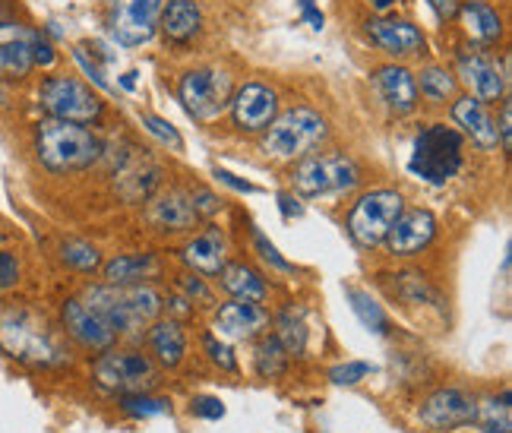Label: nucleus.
I'll return each instance as SVG.
<instances>
[{"mask_svg":"<svg viewBox=\"0 0 512 433\" xmlns=\"http://www.w3.org/2000/svg\"><path fill=\"white\" fill-rule=\"evenodd\" d=\"M399 279L405 282V288H402V298L405 301H421V304H427V301H440L437 298V291H433L427 282H424V275H399Z\"/></svg>","mask_w":512,"mask_h":433,"instance_id":"obj_39","label":"nucleus"},{"mask_svg":"<svg viewBox=\"0 0 512 433\" xmlns=\"http://www.w3.org/2000/svg\"><path fill=\"white\" fill-rule=\"evenodd\" d=\"M478 415H481L487 433H512V421H509V392H503L500 399H490L487 405H478Z\"/></svg>","mask_w":512,"mask_h":433,"instance_id":"obj_36","label":"nucleus"},{"mask_svg":"<svg viewBox=\"0 0 512 433\" xmlns=\"http://www.w3.org/2000/svg\"><path fill=\"white\" fill-rule=\"evenodd\" d=\"M80 298L114 329V336H140L165 307L162 291L149 285H89Z\"/></svg>","mask_w":512,"mask_h":433,"instance_id":"obj_1","label":"nucleus"},{"mask_svg":"<svg viewBox=\"0 0 512 433\" xmlns=\"http://www.w3.org/2000/svg\"><path fill=\"white\" fill-rule=\"evenodd\" d=\"M181 285H184V291H187V298H193V304H196V301H212V291L203 285L200 275H193V272L184 275Z\"/></svg>","mask_w":512,"mask_h":433,"instance_id":"obj_45","label":"nucleus"},{"mask_svg":"<svg viewBox=\"0 0 512 433\" xmlns=\"http://www.w3.org/2000/svg\"><path fill=\"white\" fill-rule=\"evenodd\" d=\"M149 345L155 358H159V364L174 370V367H181L187 354V332L177 320H159L149 329Z\"/></svg>","mask_w":512,"mask_h":433,"instance_id":"obj_27","label":"nucleus"},{"mask_svg":"<svg viewBox=\"0 0 512 433\" xmlns=\"http://www.w3.org/2000/svg\"><path fill=\"white\" fill-rule=\"evenodd\" d=\"M181 257L196 275H219L225 269V260H228L225 234L219 228H209L203 234H196L193 241L184 244Z\"/></svg>","mask_w":512,"mask_h":433,"instance_id":"obj_23","label":"nucleus"},{"mask_svg":"<svg viewBox=\"0 0 512 433\" xmlns=\"http://www.w3.org/2000/svg\"><path fill=\"white\" fill-rule=\"evenodd\" d=\"M92 377L105 392L114 396H130V392H149L159 383V370L152 358L133 348H108L95 358Z\"/></svg>","mask_w":512,"mask_h":433,"instance_id":"obj_8","label":"nucleus"},{"mask_svg":"<svg viewBox=\"0 0 512 433\" xmlns=\"http://www.w3.org/2000/svg\"><path fill=\"white\" fill-rule=\"evenodd\" d=\"M459 4H462V0H430V7L437 10L440 19H456L459 16Z\"/></svg>","mask_w":512,"mask_h":433,"instance_id":"obj_48","label":"nucleus"},{"mask_svg":"<svg viewBox=\"0 0 512 433\" xmlns=\"http://www.w3.org/2000/svg\"><path fill=\"white\" fill-rule=\"evenodd\" d=\"M29 51H32V64L35 67H54V61H57L54 45L42 32H29Z\"/></svg>","mask_w":512,"mask_h":433,"instance_id":"obj_40","label":"nucleus"},{"mask_svg":"<svg viewBox=\"0 0 512 433\" xmlns=\"http://www.w3.org/2000/svg\"><path fill=\"white\" fill-rule=\"evenodd\" d=\"M7 23H10V19H4V16H0V29H4Z\"/></svg>","mask_w":512,"mask_h":433,"instance_id":"obj_52","label":"nucleus"},{"mask_svg":"<svg viewBox=\"0 0 512 433\" xmlns=\"http://www.w3.org/2000/svg\"><path fill=\"white\" fill-rule=\"evenodd\" d=\"M219 212V200L206 190H184L168 187L152 196L146 206V222L159 231H190L200 225L206 215Z\"/></svg>","mask_w":512,"mask_h":433,"instance_id":"obj_9","label":"nucleus"},{"mask_svg":"<svg viewBox=\"0 0 512 433\" xmlns=\"http://www.w3.org/2000/svg\"><path fill=\"white\" fill-rule=\"evenodd\" d=\"M405 212V196L399 190H370L348 212V234L358 247H380L389 228Z\"/></svg>","mask_w":512,"mask_h":433,"instance_id":"obj_10","label":"nucleus"},{"mask_svg":"<svg viewBox=\"0 0 512 433\" xmlns=\"http://www.w3.org/2000/svg\"><path fill=\"white\" fill-rule=\"evenodd\" d=\"M159 29L174 45L193 42L203 29L200 4H196V0H168V7H162V13H159Z\"/></svg>","mask_w":512,"mask_h":433,"instance_id":"obj_24","label":"nucleus"},{"mask_svg":"<svg viewBox=\"0 0 512 433\" xmlns=\"http://www.w3.org/2000/svg\"><path fill=\"white\" fill-rule=\"evenodd\" d=\"M35 70L32 51H29V32L16 29V23H7L0 29V76L7 80H26Z\"/></svg>","mask_w":512,"mask_h":433,"instance_id":"obj_25","label":"nucleus"},{"mask_svg":"<svg viewBox=\"0 0 512 433\" xmlns=\"http://www.w3.org/2000/svg\"><path fill=\"white\" fill-rule=\"evenodd\" d=\"M497 133H500V146L509 152V149H512V105H509V102L500 105V124H497Z\"/></svg>","mask_w":512,"mask_h":433,"instance_id":"obj_46","label":"nucleus"},{"mask_svg":"<svg viewBox=\"0 0 512 433\" xmlns=\"http://www.w3.org/2000/svg\"><path fill=\"white\" fill-rule=\"evenodd\" d=\"M159 13L162 0H111L108 26L117 45L140 48L149 45L159 32Z\"/></svg>","mask_w":512,"mask_h":433,"instance_id":"obj_12","label":"nucleus"},{"mask_svg":"<svg viewBox=\"0 0 512 433\" xmlns=\"http://www.w3.org/2000/svg\"><path fill=\"white\" fill-rule=\"evenodd\" d=\"M38 105L48 111V117L83 124V127L102 121V114H105V102L92 92V86H86L83 80H76V76H67V73L45 76L42 86H38Z\"/></svg>","mask_w":512,"mask_h":433,"instance_id":"obj_7","label":"nucleus"},{"mask_svg":"<svg viewBox=\"0 0 512 433\" xmlns=\"http://www.w3.org/2000/svg\"><path fill=\"white\" fill-rule=\"evenodd\" d=\"M361 184V165L345 152H310L291 168V187L301 196L345 193Z\"/></svg>","mask_w":512,"mask_h":433,"instance_id":"obj_6","label":"nucleus"},{"mask_svg":"<svg viewBox=\"0 0 512 433\" xmlns=\"http://www.w3.org/2000/svg\"><path fill=\"white\" fill-rule=\"evenodd\" d=\"M329 136V124L320 111L307 105L275 114V121L263 130V155L275 162H298L317 152Z\"/></svg>","mask_w":512,"mask_h":433,"instance_id":"obj_4","label":"nucleus"},{"mask_svg":"<svg viewBox=\"0 0 512 433\" xmlns=\"http://www.w3.org/2000/svg\"><path fill=\"white\" fill-rule=\"evenodd\" d=\"M73 51H76V61H80V64L86 67V73H89L92 80H95V86H98V89H108V80H105V73H102V67H98V64L92 61V57H89L86 45H76Z\"/></svg>","mask_w":512,"mask_h":433,"instance_id":"obj_44","label":"nucleus"},{"mask_svg":"<svg viewBox=\"0 0 512 433\" xmlns=\"http://www.w3.org/2000/svg\"><path fill=\"white\" fill-rule=\"evenodd\" d=\"M456 19L478 48H490L503 38V16L484 0H462Z\"/></svg>","mask_w":512,"mask_h":433,"instance_id":"obj_22","label":"nucleus"},{"mask_svg":"<svg viewBox=\"0 0 512 433\" xmlns=\"http://www.w3.org/2000/svg\"><path fill=\"white\" fill-rule=\"evenodd\" d=\"M452 121H456V127H462V133L478 149H484V152L500 149L497 121L490 117V111L484 108V102H478L475 95H462V98H456V102H452Z\"/></svg>","mask_w":512,"mask_h":433,"instance_id":"obj_21","label":"nucleus"},{"mask_svg":"<svg viewBox=\"0 0 512 433\" xmlns=\"http://www.w3.org/2000/svg\"><path fill=\"white\" fill-rule=\"evenodd\" d=\"M348 301H351V310L358 313V320L370 329V332H377V336H383L389 320H386V313L383 307L370 298L367 291H358V288H348Z\"/></svg>","mask_w":512,"mask_h":433,"instance_id":"obj_33","label":"nucleus"},{"mask_svg":"<svg viewBox=\"0 0 512 433\" xmlns=\"http://www.w3.org/2000/svg\"><path fill=\"white\" fill-rule=\"evenodd\" d=\"M35 159L51 174H73L86 171L98 159H102V143L98 136L70 121H57V117H45L35 124Z\"/></svg>","mask_w":512,"mask_h":433,"instance_id":"obj_2","label":"nucleus"},{"mask_svg":"<svg viewBox=\"0 0 512 433\" xmlns=\"http://www.w3.org/2000/svg\"><path fill=\"white\" fill-rule=\"evenodd\" d=\"M121 411L130 418H159L171 411L168 399H155L149 392H130V396H121Z\"/></svg>","mask_w":512,"mask_h":433,"instance_id":"obj_35","label":"nucleus"},{"mask_svg":"<svg viewBox=\"0 0 512 433\" xmlns=\"http://www.w3.org/2000/svg\"><path fill=\"white\" fill-rule=\"evenodd\" d=\"M231 76L219 67H193L177 83V98L193 121H215L228 111L231 102Z\"/></svg>","mask_w":512,"mask_h":433,"instance_id":"obj_11","label":"nucleus"},{"mask_svg":"<svg viewBox=\"0 0 512 433\" xmlns=\"http://www.w3.org/2000/svg\"><path fill=\"white\" fill-rule=\"evenodd\" d=\"M415 83H418V95L430 98V102H449V98H456V89H459V80L452 76V70L440 64L424 67L415 76Z\"/></svg>","mask_w":512,"mask_h":433,"instance_id":"obj_30","label":"nucleus"},{"mask_svg":"<svg viewBox=\"0 0 512 433\" xmlns=\"http://www.w3.org/2000/svg\"><path fill=\"white\" fill-rule=\"evenodd\" d=\"M367 4H370L373 10H377L380 16H386V13H389L392 7H396V4H399V0H367Z\"/></svg>","mask_w":512,"mask_h":433,"instance_id":"obj_50","label":"nucleus"},{"mask_svg":"<svg viewBox=\"0 0 512 433\" xmlns=\"http://www.w3.org/2000/svg\"><path fill=\"white\" fill-rule=\"evenodd\" d=\"M0 348L29 367H61L70 361L54 329L29 310H0Z\"/></svg>","mask_w":512,"mask_h":433,"instance_id":"obj_3","label":"nucleus"},{"mask_svg":"<svg viewBox=\"0 0 512 433\" xmlns=\"http://www.w3.org/2000/svg\"><path fill=\"white\" fill-rule=\"evenodd\" d=\"M61 323H64L67 336L76 345H80V348H86V351H108L117 342L114 329L102 317H98V313L83 298L64 301V307H61Z\"/></svg>","mask_w":512,"mask_h":433,"instance_id":"obj_15","label":"nucleus"},{"mask_svg":"<svg viewBox=\"0 0 512 433\" xmlns=\"http://www.w3.org/2000/svg\"><path fill=\"white\" fill-rule=\"evenodd\" d=\"M433 238H437V215L430 209H411L399 215L383 244L392 257H418L421 250L430 247Z\"/></svg>","mask_w":512,"mask_h":433,"instance_id":"obj_17","label":"nucleus"},{"mask_svg":"<svg viewBox=\"0 0 512 433\" xmlns=\"http://www.w3.org/2000/svg\"><path fill=\"white\" fill-rule=\"evenodd\" d=\"M370 42L377 45L389 57H411L424 51V32L408 23V19H392V16H377L367 23Z\"/></svg>","mask_w":512,"mask_h":433,"instance_id":"obj_20","label":"nucleus"},{"mask_svg":"<svg viewBox=\"0 0 512 433\" xmlns=\"http://www.w3.org/2000/svg\"><path fill=\"white\" fill-rule=\"evenodd\" d=\"M418 418L424 427L430 430H452V427H462V424H471L478 418V399L471 396L465 389H456V386H446V389H437L430 392L424 399Z\"/></svg>","mask_w":512,"mask_h":433,"instance_id":"obj_14","label":"nucleus"},{"mask_svg":"<svg viewBox=\"0 0 512 433\" xmlns=\"http://www.w3.org/2000/svg\"><path fill=\"white\" fill-rule=\"evenodd\" d=\"M465 162V140L456 127L446 124H430L421 130L415 140V152H411L408 171L421 177L427 184H446L459 174Z\"/></svg>","mask_w":512,"mask_h":433,"instance_id":"obj_5","label":"nucleus"},{"mask_svg":"<svg viewBox=\"0 0 512 433\" xmlns=\"http://www.w3.org/2000/svg\"><path fill=\"white\" fill-rule=\"evenodd\" d=\"M275 326H279V332H275V339H279L285 345L288 354H304L307 348V329H304V313L288 307L279 320H275Z\"/></svg>","mask_w":512,"mask_h":433,"instance_id":"obj_32","label":"nucleus"},{"mask_svg":"<svg viewBox=\"0 0 512 433\" xmlns=\"http://www.w3.org/2000/svg\"><path fill=\"white\" fill-rule=\"evenodd\" d=\"M159 165L152 162H133L130 168H124L121 174H117V190H121L130 203H140L146 200V196L155 190V184H159Z\"/></svg>","mask_w":512,"mask_h":433,"instance_id":"obj_29","label":"nucleus"},{"mask_svg":"<svg viewBox=\"0 0 512 433\" xmlns=\"http://www.w3.org/2000/svg\"><path fill=\"white\" fill-rule=\"evenodd\" d=\"M203 345H206V354H209V361H212L215 367H222V370H238V358H234L231 348H228L225 342H219L215 336H206Z\"/></svg>","mask_w":512,"mask_h":433,"instance_id":"obj_41","label":"nucleus"},{"mask_svg":"<svg viewBox=\"0 0 512 433\" xmlns=\"http://www.w3.org/2000/svg\"><path fill=\"white\" fill-rule=\"evenodd\" d=\"M219 282L222 288L231 294V298H244V301H266L269 294V285L263 279V272H256L253 266L247 263H225V269L219 272Z\"/></svg>","mask_w":512,"mask_h":433,"instance_id":"obj_28","label":"nucleus"},{"mask_svg":"<svg viewBox=\"0 0 512 433\" xmlns=\"http://www.w3.org/2000/svg\"><path fill=\"white\" fill-rule=\"evenodd\" d=\"M373 89H377L380 102L389 108V114H396V117L411 114L421 102L415 73L402 64H383L373 70Z\"/></svg>","mask_w":512,"mask_h":433,"instance_id":"obj_19","label":"nucleus"},{"mask_svg":"<svg viewBox=\"0 0 512 433\" xmlns=\"http://www.w3.org/2000/svg\"><path fill=\"white\" fill-rule=\"evenodd\" d=\"M228 111L241 133H263L279 114V95L263 83H244L231 92Z\"/></svg>","mask_w":512,"mask_h":433,"instance_id":"obj_13","label":"nucleus"},{"mask_svg":"<svg viewBox=\"0 0 512 433\" xmlns=\"http://www.w3.org/2000/svg\"><path fill=\"white\" fill-rule=\"evenodd\" d=\"M143 127L159 140L162 146H168V149H174V152H184V140H181V133L174 130V124L171 121H165V117H159V114H143Z\"/></svg>","mask_w":512,"mask_h":433,"instance_id":"obj_37","label":"nucleus"},{"mask_svg":"<svg viewBox=\"0 0 512 433\" xmlns=\"http://www.w3.org/2000/svg\"><path fill=\"white\" fill-rule=\"evenodd\" d=\"M193 415H200L206 421H219V418H225V405H222V399L203 396V399L193 402Z\"/></svg>","mask_w":512,"mask_h":433,"instance_id":"obj_43","label":"nucleus"},{"mask_svg":"<svg viewBox=\"0 0 512 433\" xmlns=\"http://www.w3.org/2000/svg\"><path fill=\"white\" fill-rule=\"evenodd\" d=\"M215 177H222L225 184H231L234 190H244V193H256V187L253 184H247V181H238L234 174H228V171H215Z\"/></svg>","mask_w":512,"mask_h":433,"instance_id":"obj_49","label":"nucleus"},{"mask_svg":"<svg viewBox=\"0 0 512 433\" xmlns=\"http://www.w3.org/2000/svg\"><path fill=\"white\" fill-rule=\"evenodd\" d=\"M288 358L291 354L285 351V345L269 336L260 342V348H256V373L266 380H275V377H282V373L288 370Z\"/></svg>","mask_w":512,"mask_h":433,"instance_id":"obj_31","label":"nucleus"},{"mask_svg":"<svg viewBox=\"0 0 512 433\" xmlns=\"http://www.w3.org/2000/svg\"><path fill=\"white\" fill-rule=\"evenodd\" d=\"M279 203H282V212H285V215H291V212H294V215H301V206L294 203L288 193H282V196H279Z\"/></svg>","mask_w":512,"mask_h":433,"instance_id":"obj_51","label":"nucleus"},{"mask_svg":"<svg viewBox=\"0 0 512 433\" xmlns=\"http://www.w3.org/2000/svg\"><path fill=\"white\" fill-rule=\"evenodd\" d=\"M162 272V263L155 253H124L102 263V275L108 285H143L146 279H155Z\"/></svg>","mask_w":512,"mask_h":433,"instance_id":"obj_26","label":"nucleus"},{"mask_svg":"<svg viewBox=\"0 0 512 433\" xmlns=\"http://www.w3.org/2000/svg\"><path fill=\"white\" fill-rule=\"evenodd\" d=\"M256 247H260V253H263V260H269V263H275L282 272H291V263H285L282 257H279V250H275L263 234H256Z\"/></svg>","mask_w":512,"mask_h":433,"instance_id":"obj_47","label":"nucleus"},{"mask_svg":"<svg viewBox=\"0 0 512 433\" xmlns=\"http://www.w3.org/2000/svg\"><path fill=\"white\" fill-rule=\"evenodd\" d=\"M61 260H64V266H70L76 272H86V275L102 269V253H98V247H92L89 241H64Z\"/></svg>","mask_w":512,"mask_h":433,"instance_id":"obj_34","label":"nucleus"},{"mask_svg":"<svg viewBox=\"0 0 512 433\" xmlns=\"http://www.w3.org/2000/svg\"><path fill=\"white\" fill-rule=\"evenodd\" d=\"M370 373H377V367L367 364V361H345V364L329 370V380L336 383V386H354V383L367 380Z\"/></svg>","mask_w":512,"mask_h":433,"instance_id":"obj_38","label":"nucleus"},{"mask_svg":"<svg viewBox=\"0 0 512 433\" xmlns=\"http://www.w3.org/2000/svg\"><path fill=\"white\" fill-rule=\"evenodd\" d=\"M459 76L478 102H503L506 70H500L494 57L481 48H468L465 54H459Z\"/></svg>","mask_w":512,"mask_h":433,"instance_id":"obj_18","label":"nucleus"},{"mask_svg":"<svg viewBox=\"0 0 512 433\" xmlns=\"http://www.w3.org/2000/svg\"><path fill=\"white\" fill-rule=\"evenodd\" d=\"M19 282V260L10 250H0V291H7Z\"/></svg>","mask_w":512,"mask_h":433,"instance_id":"obj_42","label":"nucleus"},{"mask_svg":"<svg viewBox=\"0 0 512 433\" xmlns=\"http://www.w3.org/2000/svg\"><path fill=\"white\" fill-rule=\"evenodd\" d=\"M266 326H269V310L260 301H244V298H231L212 317V329L228 342L256 339L263 336Z\"/></svg>","mask_w":512,"mask_h":433,"instance_id":"obj_16","label":"nucleus"}]
</instances>
